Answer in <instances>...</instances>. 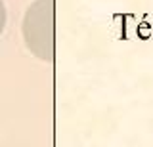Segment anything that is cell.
<instances>
[{
	"label": "cell",
	"mask_w": 153,
	"mask_h": 147,
	"mask_svg": "<svg viewBox=\"0 0 153 147\" xmlns=\"http://www.w3.org/2000/svg\"><path fill=\"white\" fill-rule=\"evenodd\" d=\"M23 33L27 46L36 55L52 58V0H40L27 12Z\"/></svg>",
	"instance_id": "6da1fadb"
},
{
	"label": "cell",
	"mask_w": 153,
	"mask_h": 147,
	"mask_svg": "<svg viewBox=\"0 0 153 147\" xmlns=\"http://www.w3.org/2000/svg\"><path fill=\"white\" fill-rule=\"evenodd\" d=\"M4 27H6V8H4V2L0 0V35H2Z\"/></svg>",
	"instance_id": "7a4b0ae2"
},
{
	"label": "cell",
	"mask_w": 153,
	"mask_h": 147,
	"mask_svg": "<svg viewBox=\"0 0 153 147\" xmlns=\"http://www.w3.org/2000/svg\"><path fill=\"white\" fill-rule=\"evenodd\" d=\"M138 31H140V35L143 36V38H147V36H149L151 33H153V27H149L147 23H142V25H140V29H138Z\"/></svg>",
	"instance_id": "3957f363"
}]
</instances>
